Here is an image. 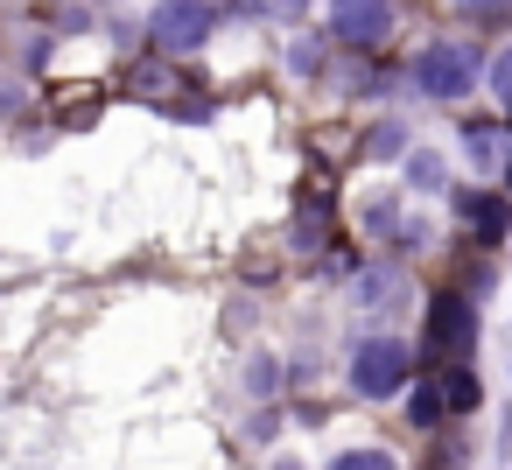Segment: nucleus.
<instances>
[{"mask_svg":"<svg viewBox=\"0 0 512 470\" xmlns=\"http://www.w3.org/2000/svg\"><path fill=\"white\" fill-rule=\"evenodd\" d=\"M414 92H428V99H463L477 78H484V57H477V43H456V36H442V43H428L421 57H414Z\"/></svg>","mask_w":512,"mask_h":470,"instance_id":"f257e3e1","label":"nucleus"},{"mask_svg":"<svg viewBox=\"0 0 512 470\" xmlns=\"http://www.w3.org/2000/svg\"><path fill=\"white\" fill-rule=\"evenodd\" d=\"M330 470H400V463H393L386 449H344V456H337Z\"/></svg>","mask_w":512,"mask_h":470,"instance_id":"ddd939ff","label":"nucleus"},{"mask_svg":"<svg viewBox=\"0 0 512 470\" xmlns=\"http://www.w3.org/2000/svg\"><path fill=\"white\" fill-rule=\"evenodd\" d=\"M505 190H512V162H505Z\"/></svg>","mask_w":512,"mask_h":470,"instance_id":"a211bd4d","label":"nucleus"},{"mask_svg":"<svg viewBox=\"0 0 512 470\" xmlns=\"http://www.w3.org/2000/svg\"><path fill=\"white\" fill-rule=\"evenodd\" d=\"M428 344L470 358V344H477V316H470L463 295H435V302H428Z\"/></svg>","mask_w":512,"mask_h":470,"instance_id":"39448f33","label":"nucleus"},{"mask_svg":"<svg viewBox=\"0 0 512 470\" xmlns=\"http://www.w3.org/2000/svg\"><path fill=\"white\" fill-rule=\"evenodd\" d=\"M148 29H155V43H162L169 57H190V50H204V43H211L218 8H211V0H162Z\"/></svg>","mask_w":512,"mask_h":470,"instance_id":"7ed1b4c3","label":"nucleus"},{"mask_svg":"<svg viewBox=\"0 0 512 470\" xmlns=\"http://www.w3.org/2000/svg\"><path fill=\"white\" fill-rule=\"evenodd\" d=\"M246 15H260V22H302L309 15V0H239Z\"/></svg>","mask_w":512,"mask_h":470,"instance_id":"9d476101","label":"nucleus"},{"mask_svg":"<svg viewBox=\"0 0 512 470\" xmlns=\"http://www.w3.org/2000/svg\"><path fill=\"white\" fill-rule=\"evenodd\" d=\"M470 8V22H498V15H512V0H463Z\"/></svg>","mask_w":512,"mask_h":470,"instance_id":"dca6fc26","label":"nucleus"},{"mask_svg":"<svg viewBox=\"0 0 512 470\" xmlns=\"http://www.w3.org/2000/svg\"><path fill=\"white\" fill-rule=\"evenodd\" d=\"M281 470H295V463H281Z\"/></svg>","mask_w":512,"mask_h":470,"instance_id":"6ab92c4d","label":"nucleus"},{"mask_svg":"<svg viewBox=\"0 0 512 470\" xmlns=\"http://www.w3.org/2000/svg\"><path fill=\"white\" fill-rule=\"evenodd\" d=\"M288 64H295V78H302V71H316V64H323V50H316V43H295V57H288Z\"/></svg>","mask_w":512,"mask_h":470,"instance_id":"f3484780","label":"nucleus"},{"mask_svg":"<svg viewBox=\"0 0 512 470\" xmlns=\"http://www.w3.org/2000/svg\"><path fill=\"white\" fill-rule=\"evenodd\" d=\"M393 0H330V36L337 43H358V50H372V43H386L393 36Z\"/></svg>","mask_w":512,"mask_h":470,"instance_id":"20e7f679","label":"nucleus"},{"mask_svg":"<svg viewBox=\"0 0 512 470\" xmlns=\"http://www.w3.org/2000/svg\"><path fill=\"white\" fill-rule=\"evenodd\" d=\"M484 85H491V92H498V106L512 113V43H505V50L484 64Z\"/></svg>","mask_w":512,"mask_h":470,"instance_id":"f8f14e48","label":"nucleus"},{"mask_svg":"<svg viewBox=\"0 0 512 470\" xmlns=\"http://www.w3.org/2000/svg\"><path fill=\"white\" fill-rule=\"evenodd\" d=\"M386 295H400V274H386V267L358 274V302H365V309H386Z\"/></svg>","mask_w":512,"mask_h":470,"instance_id":"1a4fd4ad","label":"nucleus"},{"mask_svg":"<svg viewBox=\"0 0 512 470\" xmlns=\"http://www.w3.org/2000/svg\"><path fill=\"white\" fill-rule=\"evenodd\" d=\"M400 134H407V127H393V120L372 127V155H400Z\"/></svg>","mask_w":512,"mask_h":470,"instance_id":"2eb2a0df","label":"nucleus"},{"mask_svg":"<svg viewBox=\"0 0 512 470\" xmlns=\"http://www.w3.org/2000/svg\"><path fill=\"white\" fill-rule=\"evenodd\" d=\"M414 379V351L400 344V337H358V351H351V386L365 393V400H386V393H400Z\"/></svg>","mask_w":512,"mask_h":470,"instance_id":"f03ea898","label":"nucleus"},{"mask_svg":"<svg viewBox=\"0 0 512 470\" xmlns=\"http://www.w3.org/2000/svg\"><path fill=\"white\" fill-rule=\"evenodd\" d=\"M442 414H449V407H442V386H414V393H407V421H414V428H435Z\"/></svg>","mask_w":512,"mask_h":470,"instance_id":"6e6552de","label":"nucleus"},{"mask_svg":"<svg viewBox=\"0 0 512 470\" xmlns=\"http://www.w3.org/2000/svg\"><path fill=\"white\" fill-rule=\"evenodd\" d=\"M407 183H414V190H442V155L414 148V155H407Z\"/></svg>","mask_w":512,"mask_h":470,"instance_id":"9b49d317","label":"nucleus"},{"mask_svg":"<svg viewBox=\"0 0 512 470\" xmlns=\"http://www.w3.org/2000/svg\"><path fill=\"white\" fill-rule=\"evenodd\" d=\"M463 155H470V162H491V155H498L491 127H470V134H463Z\"/></svg>","mask_w":512,"mask_h":470,"instance_id":"4468645a","label":"nucleus"},{"mask_svg":"<svg viewBox=\"0 0 512 470\" xmlns=\"http://www.w3.org/2000/svg\"><path fill=\"white\" fill-rule=\"evenodd\" d=\"M477 400H484V386H477V372H463V365H456V372H449V386H442V407H456V414H470Z\"/></svg>","mask_w":512,"mask_h":470,"instance_id":"0eeeda50","label":"nucleus"},{"mask_svg":"<svg viewBox=\"0 0 512 470\" xmlns=\"http://www.w3.org/2000/svg\"><path fill=\"white\" fill-rule=\"evenodd\" d=\"M456 211H463V225H470L477 239H505V225H512V218H505V204H498V197H484V190H463V197H456Z\"/></svg>","mask_w":512,"mask_h":470,"instance_id":"423d86ee","label":"nucleus"}]
</instances>
